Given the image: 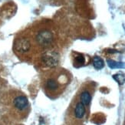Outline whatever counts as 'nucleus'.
I'll use <instances>...</instances> for the list:
<instances>
[{
	"label": "nucleus",
	"instance_id": "2",
	"mask_svg": "<svg viewBox=\"0 0 125 125\" xmlns=\"http://www.w3.org/2000/svg\"><path fill=\"white\" fill-rule=\"evenodd\" d=\"M31 42L27 38H19L15 42V49L19 53H25L31 49Z\"/></svg>",
	"mask_w": 125,
	"mask_h": 125
},
{
	"label": "nucleus",
	"instance_id": "9",
	"mask_svg": "<svg viewBox=\"0 0 125 125\" xmlns=\"http://www.w3.org/2000/svg\"><path fill=\"white\" fill-rule=\"evenodd\" d=\"M93 65L94 68L97 69H101L104 67V60L99 56H94L93 58Z\"/></svg>",
	"mask_w": 125,
	"mask_h": 125
},
{
	"label": "nucleus",
	"instance_id": "1",
	"mask_svg": "<svg viewBox=\"0 0 125 125\" xmlns=\"http://www.w3.org/2000/svg\"><path fill=\"white\" fill-rule=\"evenodd\" d=\"M35 40L40 46L46 48L52 46L54 41V36L51 31L43 29L39 32L35 37Z\"/></svg>",
	"mask_w": 125,
	"mask_h": 125
},
{
	"label": "nucleus",
	"instance_id": "6",
	"mask_svg": "<svg viewBox=\"0 0 125 125\" xmlns=\"http://www.w3.org/2000/svg\"><path fill=\"white\" fill-rule=\"evenodd\" d=\"M74 114L75 117L78 119H81L83 118V117L85 114V107L81 102L78 103L77 105L75 107L74 110Z\"/></svg>",
	"mask_w": 125,
	"mask_h": 125
},
{
	"label": "nucleus",
	"instance_id": "7",
	"mask_svg": "<svg viewBox=\"0 0 125 125\" xmlns=\"http://www.w3.org/2000/svg\"><path fill=\"white\" fill-rule=\"evenodd\" d=\"M107 63L111 69H124L125 68V63L123 62H117L113 59H107Z\"/></svg>",
	"mask_w": 125,
	"mask_h": 125
},
{
	"label": "nucleus",
	"instance_id": "8",
	"mask_svg": "<svg viewBox=\"0 0 125 125\" xmlns=\"http://www.w3.org/2000/svg\"><path fill=\"white\" fill-rule=\"evenodd\" d=\"M91 100V96L88 91H84L81 94V101L85 106L88 105Z\"/></svg>",
	"mask_w": 125,
	"mask_h": 125
},
{
	"label": "nucleus",
	"instance_id": "10",
	"mask_svg": "<svg viewBox=\"0 0 125 125\" xmlns=\"http://www.w3.org/2000/svg\"><path fill=\"white\" fill-rule=\"evenodd\" d=\"M85 62V59L83 55H78L74 58V66L75 67H81L84 65Z\"/></svg>",
	"mask_w": 125,
	"mask_h": 125
},
{
	"label": "nucleus",
	"instance_id": "4",
	"mask_svg": "<svg viewBox=\"0 0 125 125\" xmlns=\"http://www.w3.org/2000/svg\"><path fill=\"white\" fill-rule=\"evenodd\" d=\"M42 60L44 63L48 67H55L58 64V55L55 53H48L45 56H43Z\"/></svg>",
	"mask_w": 125,
	"mask_h": 125
},
{
	"label": "nucleus",
	"instance_id": "5",
	"mask_svg": "<svg viewBox=\"0 0 125 125\" xmlns=\"http://www.w3.org/2000/svg\"><path fill=\"white\" fill-rule=\"evenodd\" d=\"M46 88L49 92L54 93L59 89V83L55 79H48L46 82Z\"/></svg>",
	"mask_w": 125,
	"mask_h": 125
},
{
	"label": "nucleus",
	"instance_id": "3",
	"mask_svg": "<svg viewBox=\"0 0 125 125\" xmlns=\"http://www.w3.org/2000/svg\"><path fill=\"white\" fill-rule=\"evenodd\" d=\"M13 104L19 111H24L29 106V100L25 96H18L14 99Z\"/></svg>",
	"mask_w": 125,
	"mask_h": 125
},
{
	"label": "nucleus",
	"instance_id": "11",
	"mask_svg": "<svg viewBox=\"0 0 125 125\" xmlns=\"http://www.w3.org/2000/svg\"><path fill=\"white\" fill-rule=\"evenodd\" d=\"M113 78L120 84L123 85L125 83V75L123 73H117L113 76Z\"/></svg>",
	"mask_w": 125,
	"mask_h": 125
}]
</instances>
